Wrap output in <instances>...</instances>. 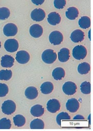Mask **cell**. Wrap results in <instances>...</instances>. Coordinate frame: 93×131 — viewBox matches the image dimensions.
I'll use <instances>...</instances> for the list:
<instances>
[{
  "label": "cell",
  "mask_w": 93,
  "mask_h": 131,
  "mask_svg": "<svg viewBox=\"0 0 93 131\" xmlns=\"http://www.w3.org/2000/svg\"><path fill=\"white\" fill-rule=\"evenodd\" d=\"M56 58L57 54L52 49H46L42 54V60L47 64L53 63L56 60Z\"/></svg>",
  "instance_id": "6da1fadb"
},
{
  "label": "cell",
  "mask_w": 93,
  "mask_h": 131,
  "mask_svg": "<svg viewBox=\"0 0 93 131\" xmlns=\"http://www.w3.org/2000/svg\"><path fill=\"white\" fill-rule=\"evenodd\" d=\"M87 50L83 45L75 46L72 51V55L74 58L77 60L84 59L87 55Z\"/></svg>",
  "instance_id": "7a4b0ae2"
},
{
  "label": "cell",
  "mask_w": 93,
  "mask_h": 131,
  "mask_svg": "<svg viewBox=\"0 0 93 131\" xmlns=\"http://www.w3.org/2000/svg\"><path fill=\"white\" fill-rule=\"evenodd\" d=\"M2 110L6 115H11L15 112L16 110V104L11 100L5 101L2 105Z\"/></svg>",
  "instance_id": "3957f363"
},
{
  "label": "cell",
  "mask_w": 93,
  "mask_h": 131,
  "mask_svg": "<svg viewBox=\"0 0 93 131\" xmlns=\"http://www.w3.org/2000/svg\"><path fill=\"white\" fill-rule=\"evenodd\" d=\"M64 37L62 33L58 31H52L49 36L50 42L53 45H58L63 41Z\"/></svg>",
  "instance_id": "277c9868"
},
{
  "label": "cell",
  "mask_w": 93,
  "mask_h": 131,
  "mask_svg": "<svg viewBox=\"0 0 93 131\" xmlns=\"http://www.w3.org/2000/svg\"><path fill=\"white\" fill-rule=\"evenodd\" d=\"M19 47V44L17 40L14 38H10L6 40L4 43V48L5 50L11 53L16 51Z\"/></svg>",
  "instance_id": "5b68a950"
},
{
  "label": "cell",
  "mask_w": 93,
  "mask_h": 131,
  "mask_svg": "<svg viewBox=\"0 0 93 131\" xmlns=\"http://www.w3.org/2000/svg\"><path fill=\"white\" fill-rule=\"evenodd\" d=\"M17 32V27L13 23H8L3 28V33L7 37L14 36L16 35Z\"/></svg>",
  "instance_id": "8992f818"
},
{
  "label": "cell",
  "mask_w": 93,
  "mask_h": 131,
  "mask_svg": "<svg viewBox=\"0 0 93 131\" xmlns=\"http://www.w3.org/2000/svg\"><path fill=\"white\" fill-rule=\"evenodd\" d=\"M63 91L67 95H74L76 92L77 85L72 81L66 82L63 85Z\"/></svg>",
  "instance_id": "52a82bcc"
},
{
  "label": "cell",
  "mask_w": 93,
  "mask_h": 131,
  "mask_svg": "<svg viewBox=\"0 0 93 131\" xmlns=\"http://www.w3.org/2000/svg\"><path fill=\"white\" fill-rule=\"evenodd\" d=\"M46 14L45 11L41 8L34 9L30 14L31 18L36 21H42L45 17Z\"/></svg>",
  "instance_id": "ba28073f"
},
{
  "label": "cell",
  "mask_w": 93,
  "mask_h": 131,
  "mask_svg": "<svg viewBox=\"0 0 93 131\" xmlns=\"http://www.w3.org/2000/svg\"><path fill=\"white\" fill-rule=\"evenodd\" d=\"M15 59L18 63L21 64H25L29 61L30 55L26 51L21 50L17 52Z\"/></svg>",
  "instance_id": "9c48e42d"
},
{
  "label": "cell",
  "mask_w": 93,
  "mask_h": 131,
  "mask_svg": "<svg viewBox=\"0 0 93 131\" xmlns=\"http://www.w3.org/2000/svg\"><path fill=\"white\" fill-rule=\"evenodd\" d=\"M47 110L52 113H55L58 111L60 108V104L59 101L56 99H51L47 103Z\"/></svg>",
  "instance_id": "30bf717a"
},
{
  "label": "cell",
  "mask_w": 93,
  "mask_h": 131,
  "mask_svg": "<svg viewBox=\"0 0 93 131\" xmlns=\"http://www.w3.org/2000/svg\"><path fill=\"white\" fill-rule=\"evenodd\" d=\"M80 104L77 99L72 98L69 99L66 103V108L71 113H75L79 108Z\"/></svg>",
  "instance_id": "8fae6325"
},
{
  "label": "cell",
  "mask_w": 93,
  "mask_h": 131,
  "mask_svg": "<svg viewBox=\"0 0 93 131\" xmlns=\"http://www.w3.org/2000/svg\"><path fill=\"white\" fill-rule=\"evenodd\" d=\"M43 28L39 24H34L29 28V33L34 38L40 37L43 34Z\"/></svg>",
  "instance_id": "7c38bea8"
},
{
  "label": "cell",
  "mask_w": 93,
  "mask_h": 131,
  "mask_svg": "<svg viewBox=\"0 0 93 131\" xmlns=\"http://www.w3.org/2000/svg\"><path fill=\"white\" fill-rule=\"evenodd\" d=\"M84 33L82 30L76 29L71 33L70 38L73 42L77 43L83 41L84 39Z\"/></svg>",
  "instance_id": "4fadbf2b"
},
{
  "label": "cell",
  "mask_w": 93,
  "mask_h": 131,
  "mask_svg": "<svg viewBox=\"0 0 93 131\" xmlns=\"http://www.w3.org/2000/svg\"><path fill=\"white\" fill-rule=\"evenodd\" d=\"M47 21L51 25L55 26L60 23L61 21V17L59 13L56 12H52L48 14Z\"/></svg>",
  "instance_id": "5bb4252c"
},
{
  "label": "cell",
  "mask_w": 93,
  "mask_h": 131,
  "mask_svg": "<svg viewBox=\"0 0 93 131\" xmlns=\"http://www.w3.org/2000/svg\"><path fill=\"white\" fill-rule=\"evenodd\" d=\"M14 58L9 55H5L1 58V66L4 68H11L14 63Z\"/></svg>",
  "instance_id": "9a60e30c"
},
{
  "label": "cell",
  "mask_w": 93,
  "mask_h": 131,
  "mask_svg": "<svg viewBox=\"0 0 93 131\" xmlns=\"http://www.w3.org/2000/svg\"><path fill=\"white\" fill-rule=\"evenodd\" d=\"M58 58L59 61L65 62L70 58V50L66 48H63L58 53Z\"/></svg>",
  "instance_id": "2e32d148"
},
{
  "label": "cell",
  "mask_w": 93,
  "mask_h": 131,
  "mask_svg": "<svg viewBox=\"0 0 93 131\" xmlns=\"http://www.w3.org/2000/svg\"><path fill=\"white\" fill-rule=\"evenodd\" d=\"M30 112L33 116L39 117L44 114V108L40 104H36L31 107Z\"/></svg>",
  "instance_id": "e0dca14e"
},
{
  "label": "cell",
  "mask_w": 93,
  "mask_h": 131,
  "mask_svg": "<svg viewBox=\"0 0 93 131\" xmlns=\"http://www.w3.org/2000/svg\"><path fill=\"white\" fill-rule=\"evenodd\" d=\"M78 15L79 11L78 9L75 7H69L66 12V17L70 20H74L76 19Z\"/></svg>",
  "instance_id": "ac0fdd59"
},
{
  "label": "cell",
  "mask_w": 93,
  "mask_h": 131,
  "mask_svg": "<svg viewBox=\"0 0 93 131\" xmlns=\"http://www.w3.org/2000/svg\"><path fill=\"white\" fill-rule=\"evenodd\" d=\"M25 97L28 99H34L38 95V92L36 88L34 86H29L25 90Z\"/></svg>",
  "instance_id": "d6986e66"
},
{
  "label": "cell",
  "mask_w": 93,
  "mask_h": 131,
  "mask_svg": "<svg viewBox=\"0 0 93 131\" xmlns=\"http://www.w3.org/2000/svg\"><path fill=\"white\" fill-rule=\"evenodd\" d=\"M52 75L55 80H60L64 78L65 76V71L63 68L57 67L53 70Z\"/></svg>",
  "instance_id": "ffe728a7"
},
{
  "label": "cell",
  "mask_w": 93,
  "mask_h": 131,
  "mask_svg": "<svg viewBox=\"0 0 93 131\" xmlns=\"http://www.w3.org/2000/svg\"><path fill=\"white\" fill-rule=\"evenodd\" d=\"M53 84L49 81H46L43 83L40 87L41 92L44 94H49L51 93L53 90Z\"/></svg>",
  "instance_id": "44dd1931"
},
{
  "label": "cell",
  "mask_w": 93,
  "mask_h": 131,
  "mask_svg": "<svg viewBox=\"0 0 93 131\" xmlns=\"http://www.w3.org/2000/svg\"><path fill=\"white\" fill-rule=\"evenodd\" d=\"M79 27L82 29H87L90 26V19L87 16H82L78 21Z\"/></svg>",
  "instance_id": "7402d4cb"
},
{
  "label": "cell",
  "mask_w": 93,
  "mask_h": 131,
  "mask_svg": "<svg viewBox=\"0 0 93 131\" xmlns=\"http://www.w3.org/2000/svg\"><path fill=\"white\" fill-rule=\"evenodd\" d=\"M77 70L79 74L82 75L86 74L89 72L90 70V66L88 63L83 62L78 65Z\"/></svg>",
  "instance_id": "603a6c76"
},
{
  "label": "cell",
  "mask_w": 93,
  "mask_h": 131,
  "mask_svg": "<svg viewBox=\"0 0 93 131\" xmlns=\"http://www.w3.org/2000/svg\"><path fill=\"white\" fill-rule=\"evenodd\" d=\"M30 127L32 129H43L44 128V123L41 119H35L31 121Z\"/></svg>",
  "instance_id": "cb8c5ba5"
},
{
  "label": "cell",
  "mask_w": 93,
  "mask_h": 131,
  "mask_svg": "<svg viewBox=\"0 0 93 131\" xmlns=\"http://www.w3.org/2000/svg\"><path fill=\"white\" fill-rule=\"evenodd\" d=\"M25 118L22 115L18 114L13 117V122L15 126L21 127L23 126L25 123Z\"/></svg>",
  "instance_id": "d4e9b609"
},
{
  "label": "cell",
  "mask_w": 93,
  "mask_h": 131,
  "mask_svg": "<svg viewBox=\"0 0 93 131\" xmlns=\"http://www.w3.org/2000/svg\"><path fill=\"white\" fill-rule=\"evenodd\" d=\"M12 76V72L10 70H2L0 71V80H9Z\"/></svg>",
  "instance_id": "484cf974"
},
{
  "label": "cell",
  "mask_w": 93,
  "mask_h": 131,
  "mask_svg": "<svg viewBox=\"0 0 93 131\" xmlns=\"http://www.w3.org/2000/svg\"><path fill=\"white\" fill-rule=\"evenodd\" d=\"M71 119L70 116L67 112H61L59 113L56 118V120L57 124L61 126L62 120H70Z\"/></svg>",
  "instance_id": "4316f807"
},
{
  "label": "cell",
  "mask_w": 93,
  "mask_h": 131,
  "mask_svg": "<svg viewBox=\"0 0 93 131\" xmlns=\"http://www.w3.org/2000/svg\"><path fill=\"white\" fill-rule=\"evenodd\" d=\"M80 90L84 94H89L90 93V83L87 81L83 82L80 85Z\"/></svg>",
  "instance_id": "83f0119b"
},
{
  "label": "cell",
  "mask_w": 93,
  "mask_h": 131,
  "mask_svg": "<svg viewBox=\"0 0 93 131\" xmlns=\"http://www.w3.org/2000/svg\"><path fill=\"white\" fill-rule=\"evenodd\" d=\"M10 15V11L7 7L0 8V19L5 20L7 19Z\"/></svg>",
  "instance_id": "f1b7e54d"
},
{
  "label": "cell",
  "mask_w": 93,
  "mask_h": 131,
  "mask_svg": "<svg viewBox=\"0 0 93 131\" xmlns=\"http://www.w3.org/2000/svg\"><path fill=\"white\" fill-rule=\"evenodd\" d=\"M11 127V122L10 119L3 118L0 120V129H10Z\"/></svg>",
  "instance_id": "f546056e"
},
{
  "label": "cell",
  "mask_w": 93,
  "mask_h": 131,
  "mask_svg": "<svg viewBox=\"0 0 93 131\" xmlns=\"http://www.w3.org/2000/svg\"><path fill=\"white\" fill-rule=\"evenodd\" d=\"M9 92L8 85L5 83H0V97H3L6 96Z\"/></svg>",
  "instance_id": "4dcf8cb0"
},
{
  "label": "cell",
  "mask_w": 93,
  "mask_h": 131,
  "mask_svg": "<svg viewBox=\"0 0 93 131\" xmlns=\"http://www.w3.org/2000/svg\"><path fill=\"white\" fill-rule=\"evenodd\" d=\"M54 6L55 8L58 9H63L66 4V0H54Z\"/></svg>",
  "instance_id": "1f68e13d"
},
{
  "label": "cell",
  "mask_w": 93,
  "mask_h": 131,
  "mask_svg": "<svg viewBox=\"0 0 93 131\" xmlns=\"http://www.w3.org/2000/svg\"><path fill=\"white\" fill-rule=\"evenodd\" d=\"M31 1L34 4L38 6L43 4L45 0H31Z\"/></svg>",
  "instance_id": "d6a6232c"
},
{
  "label": "cell",
  "mask_w": 93,
  "mask_h": 131,
  "mask_svg": "<svg viewBox=\"0 0 93 131\" xmlns=\"http://www.w3.org/2000/svg\"><path fill=\"white\" fill-rule=\"evenodd\" d=\"M84 117L80 115H77L73 118L74 120H84Z\"/></svg>",
  "instance_id": "836d02e7"
},
{
  "label": "cell",
  "mask_w": 93,
  "mask_h": 131,
  "mask_svg": "<svg viewBox=\"0 0 93 131\" xmlns=\"http://www.w3.org/2000/svg\"><path fill=\"white\" fill-rule=\"evenodd\" d=\"M1 42L0 41V48H1Z\"/></svg>",
  "instance_id": "e575fe53"
}]
</instances>
